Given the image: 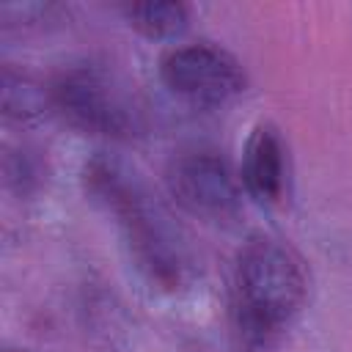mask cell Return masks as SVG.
<instances>
[{
    "label": "cell",
    "instance_id": "8",
    "mask_svg": "<svg viewBox=\"0 0 352 352\" xmlns=\"http://www.w3.org/2000/svg\"><path fill=\"white\" fill-rule=\"evenodd\" d=\"M47 104H52L50 102V91L38 88L36 82H30L22 74H14L11 69L3 72V107H6V116L28 121V118L41 116V110Z\"/></svg>",
    "mask_w": 352,
    "mask_h": 352
},
{
    "label": "cell",
    "instance_id": "1",
    "mask_svg": "<svg viewBox=\"0 0 352 352\" xmlns=\"http://www.w3.org/2000/svg\"><path fill=\"white\" fill-rule=\"evenodd\" d=\"M305 275L297 256L272 236H253L234 267V316L248 341L264 344L300 311Z\"/></svg>",
    "mask_w": 352,
    "mask_h": 352
},
{
    "label": "cell",
    "instance_id": "5",
    "mask_svg": "<svg viewBox=\"0 0 352 352\" xmlns=\"http://www.w3.org/2000/svg\"><path fill=\"white\" fill-rule=\"evenodd\" d=\"M168 190L187 212L209 220L231 217L239 204V182L228 162L209 148L176 154L168 165Z\"/></svg>",
    "mask_w": 352,
    "mask_h": 352
},
{
    "label": "cell",
    "instance_id": "7",
    "mask_svg": "<svg viewBox=\"0 0 352 352\" xmlns=\"http://www.w3.org/2000/svg\"><path fill=\"white\" fill-rule=\"evenodd\" d=\"M132 28L151 38H168L184 30L187 25V8L173 0H148V3H132L124 8Z\"/></svg>",
    "mask_w": 352,
    "mask_h": 352
},
{
    "label": "cell",
    "instance_id": "6",
    "mask_svg": "<svg viewBox=\"0 0 352 352\" xmlns=\"http://www.w3.org/2000/svg\"><path fill=\"white\" fill-rule=\"evenodd\" d=\"M283 173H286V162L278 135L270 126H258L245 146L242 170H239L242 187L256 201L272 204L283 192Z\"/></svg>",
    "mask_w": 352,
    "mask_h": 352
},
{
    "label": "cell",
    "instance_id": "2",
    "mask_svg": "<svg viewBox=\"0 0 352 352\" xmlns=\"http://www.w3.org/2000/svg\"><path fill=\"white\" fill-rule=\"evenodd\" d=\"M91 184L118 217L138 267L160 286H176L187 270V256L168 212L118 162H96L91 168Z\"/></svg>",
    "mask_w": 352,
    "mask_h": 352
},
{
    "label": "cell",
    "instance_id": "4",
    "mask_svg": "<svg viewBox=\"0 0 352 352\" xmlns=\"http://www.w3.org/2000/svg\"><path fill=\"white\" fill-rule=\"evenodd\" d=\"M162 82L170 94L201 107H217L245 88L239 63L212 44H182L165 52L160 63Z\"/></svg>",
    "mask_w": 352,
    "mask_h": 352
},
{
    "label": "cell",
    "instance_id": "3",
    "mask_svg": "<svg viewBox=\"0 0 352 352\" xmlns=\"http://www.w3.org/2000/svg\"><path fill=\"white\" fill-rule=\"evenodd\" d=\"M47 91L52 107L85 132L124 138L138 126L135 110L126 104L124 94L94 66H72L60 72Z\"/></svg>",
    "mask_w": 352,
    "mask_h": 352
}]
</instances>
